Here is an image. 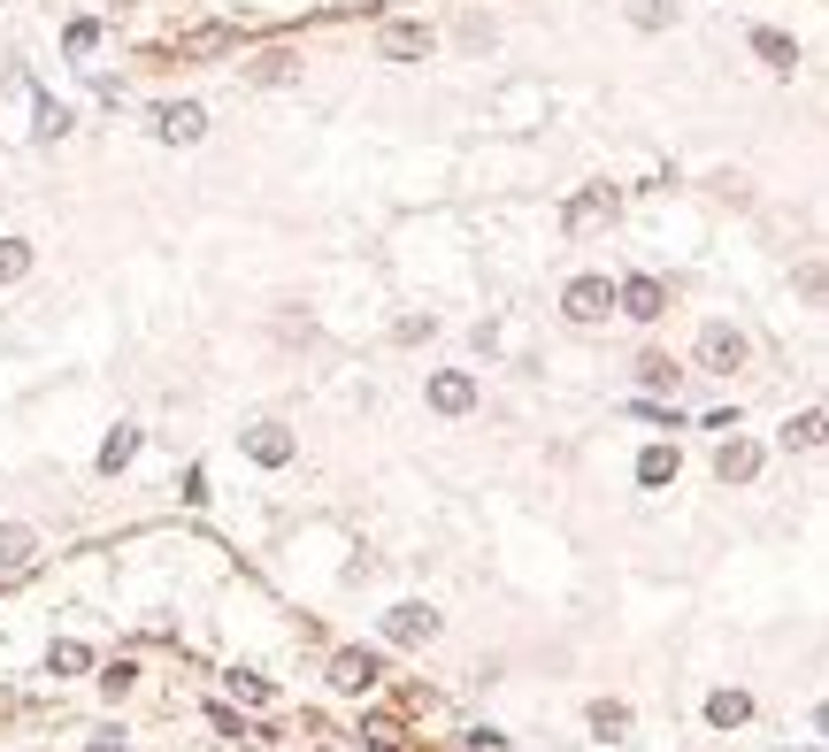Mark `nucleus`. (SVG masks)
Returning <instances> with one entry per match:
<instances>
[{"mask_svg": "<svg viewBox=\"0 0 829 752\" xmlns=\"http://www.w3.org/2000/svg\"><path fill=\"white\" fill-rule=\"evenodd\" d=\"M384 637H392V645H423V637H438V614H431V606H392V614H384Z\"/></svg>", "mask_w": 829, "mask_h": 752, "instance_id": "nucleus-6", "label": "nucleus"}, {"mask_svg": "<svg viewBox=\"0 0 829 752\" xmlns=\"http://www.w3.org/2000/svg\"><path fill=\"white\" fill-rule=\"evenodd\" d=\"M93 752H124V745H93Z\"/></svg>", "mask_w": 829, "mask_h": 752, "instance_id": "nucleus-25", "label": "nucleus"}, {"mask_svg": "<svg viewBox=\"0 0 829 752\" xmlns=\"http://www.w3.org/2000/svg\"><path fill=\"white\" fill-rule=\"evenodd\" d=\"M376 676H384V660H376V653H338V660H331V684H338V691H369Z\"/></svg>", "mask_w": 829, "mask_h": 752, "instance_id": "nucleus-10", "label": "nucleus"}, {"mask_svg": "<svg viewBox=\"0 0 829 752\" xmlns=\"http://www.w3.org/2000/svg\"><path fill=\"white\" fill-rule=\"evenodd\" d=\"M745 714H753V699H745V691H714V699H706V722H714V730H737Z\"/></svg>", "mask_w": 829, "mask_h": 752, "instance_id": "nucleus-15", "label": "nucleus"}, {"mask_svg": "<svg viewBox=\"0 0 829 752\" xmlns=\"http://www.w3.org/2000/svg\"><path fill=\"white\" fill-rule=\"evenodd\" d=\"M131 453H139V431H108V446H100V468L116 476V468H124Z\"/></svg>", "mask_w": 829, "mask_h": 752, "instance_id": "nucleus-21", "label": "nucleus"}, {"mask_svg": "<svg viewBox=\"0 0 829 752\" xmlns=\"http://www.w3.org/2000/svg\"><path fill=\"white\" fill-rule=\"evenodd\" d=\"M246 77H254V85H293V77H300V54H293V46H269V54L246 62Z\"/></svg>", "mask_w": 829, "mask_h": 752, "instance_id": "nucleus-11", "label": "nucleus"}, {"mask_svg": "<svg viewBox=\"0 0 829 752\" xmlns=\"http://www.w3.org/2000/svg\"><path fill=\"white\" fill-rule=\"evenodd\" d=\"M85 660H93V653H85V645H70V637H62V645H54V653H46V668H54V676H77V668H85Z\"/></svg>", "mask_w": 829, "mask_h": 752, "instance_id": "nucleus-22", "label": "nucleus"}, {"mask_svg": "<svg viewBox=\"0 0 829 752\" xmlns=\"http://www.w3.org/2000/svg\"><path fill=\"white\" fill-rule=\"evenodd\" d=\"M31 277V246L23 239H0V285H23Z\"/></svg>", "mask_w": 829, "mask_h": 752, "instance_id": "nucleus-17", "label": "nucleus"}, {"mask_svg": "<svg viewBox=\"0 0 829 752\" xmlns=\"http://www.w3.org/2000/svg\"><path fill=\"white\" fill-rule=\"evenodd\" d=\"M592 730H599V738H623V730H630V707H623V699H599V707H592Z\"/></svg>", "mask_w": 829, "mask_h": 752, "instance_id": "nucleus-19", "label": "nucleus"}, {"mask_svg": "<svg viewBox=\"0 0 829 752\" xmlns=\"http://www.w3.org/2000/svg\"><path fill=\"white\" fill-rule=\"evenodd\" d=\"M376 54H384V62H423V54H431V31H423V23H384Z\"/></svg>", "mask_w": 829, "mask_h": 752, "instance_id": "nucleus-7", "label": "nucleus"}, {"mask_svg": "<svg viewBox=\"0 0 829 752\" xmlns=\"http://www.w3.org/2000/svg\"><path fill=\"white\" fill-rule=\"evenodd\" d=\"M638 476H646V484H676V453L646 446V453H638Z\"/></svg>", "mask_w": 829, "mask_h": 752, "instance_id": "nucleus-20", "label": "nucleus"}, {"mask_svg": "<svg viewBox=\"0 0 829 752\" xmlns=\"http://www.w3.org/2000/svg\"><path fill=\"white\" fill-rule=\"evenodd\" d=\"M561 315H568V322H584V330H592V322H607V315H615V285H607V277H576V285L561 293Z\"/></svg>", "mask_w": 829, "mask_h": 752, "instance_id": "nucleus-2", "label": "nucleus"}, {"mask_svg": "<svg viewBox=\"0 0 829 752\" xmlns=\"http://www.w3.org/2000/svg\"><path fill=\"white\" fill-rule=\"evenodd\" d=\"M753 54L768 70H799V39H784V31H753Z\"/></svg>", "mask_w": 829, "mask_h": 752, "instance_id": "nucleus-14", "label": "nucleus"}, {"mask_svg": "<svg viewBox=\"0 0 829 752\" xmlns=\"http://www.w3.org/2000/svg\"><path fill=\"white\" fill-rule=\"evenodd\" d=\"M431 407H438V415H469V407H477V377L438 369V377H431Z\"/></svg>", "mask_w": 829, "mask_h": 752, "instance_id": "nucleus-5", "label": "nucleus"}, {"mask_svg": "<svg viewBox=\"0 0 829 752\" xmlns=\"http://www.w3.org/2000/svg\"><path fill=\"white\" fill-rule=\"evenodd\" d=\"M246 453H254L262 468H285V460H293V431H285V423H254V431H246Z\"/></svg>", "mask_w": 829, "mask_h": 752, "instance_id": "nucleus-9", "label": "nucleus"}, {"mask_svg": "<svg viewBox=\"0 0 829 752\" xmlns=\"http://www.w3.org/2000/svg\"><path fill=\"white\" fill-rule=\"evenodd\" d=\"M200 131H208V108L200 100H162L155 108V139H169V147H192Z\"/></svg>", "mask_w": 829, "mask_h": 752, "instance_id": "nucleus-3", "label": "nucleus"}, {"mask_svg": "<svg viewBox=\"0 0 829 752\" xmlns=\"http://www.w3.org/2000/svg\"><path fill=\"white\" fill-rule=\"evenodd\" d=\"M714 476H722V484H753V476H761V446L722 438V453H714Z\"/></svg>", "mask_w": 829, "mask_h": 752, "instance_id": "nucleus-8", "label": "nucleus"}, {"mask_svg": "<svg viewBox=\"0 0 829 752\" xmlns=\"http://www.w3.org/2000/svg\"><path fill=\"white\" fill-rule=\"evenodd\" d=\"M745 361H753L745 330H730V322H706V330H699V369H706V377H737Z\"/></svg>", "mask_w": 829, "mask_h": 752, "instance_id": "nucleus-1", "label": "nucleus"}, {"mask_svg": "<svg viewBox=\"0 0 829 752\" xmlns=\"http://www.w3.org/2000/svg\"><path fill=\"white\" fill-rule=\"evenodd\" d=\"M607 215H615V192H607V184H592V192H576V200H568V215H561V223H568V231H592V223H607Z\"/></svg>", "mask_w": 829, "mask_h": 752, "instance_id": "nucleus-12", "label": "nucleus"}, {"mask_svg": "<svg viewBox=\"0 0 829 752\" xmlns=\"http://www.w3.org/2000/svg\"><path fill=\"white\" fill-rule=\"evenodd\" d=\"M784 446H791V453H815V446H822V407L791 415V423H784Z\"/></svg>", "mask_w": 829, "mask_h": 752, "instance_id": "nucleus-16", "label": "nucleus"}, {"mask_svg": "<svg viewBox=\"0 0 829 752\" xmlns=\"http://www.w3.org/2000/svg\"><path fill=\"white\" fill-rule=\"evenodd\" d=\"M31 553H39V530H23V522H0V576L31 569Z\"/></svg>", "mask_w": 829, "mask_h": 752, "instance_id": "nucleus-13", "label": "nucleus"}, {"mask_svg": "<svg viewBox=\"0 0 829 752\" xmlns=\"http://www.w3.org/2000/svg\"><path fill=\"white\" fill-rule=\"evenodd\" d=\"M615 307L630 322H653V315H668V285L661 277H630V285H615Z\"/></svg>", "mask_w": 829, "mask_h": 752, "instance_id": "nucleus-4", "label": "nucleus"}, {"mask_svg": "<svg viewBox=\"0 0 829 752\" xmlns=\"http://www.w3.org/2000/svg\"><path fill=\"white\" fill-rule=\"evenodd\" d=\"M70 131V108L62 100H39V139H62Z\"/></svg>", "mask_w": 829, "mask_h": 752, "instance_id": "nucleus-24", "label": "nucleus"}, {"mask_svg": "<svg viewBox=\"0 0 829 752\" xmlns=\"http://www.w3.org/2000/svg\"><path fill=\"white\" fill-rule=\"evenodd\" d=\"M638 384H646V392H676V361H668V353H646V361H638Z\"/></svg>", "mask_w": 829, "mask_h": 752, "instance_id": "nucleus-18", "label": "nucleus"}, {"mask_svg": "<svg viewBox=\"0 0 829 752\" xmlns=\"http://www.w3.org/2000/svg\"><path fill=\"white\" fill-rule=\"evenodd\" d=\"M62 46H70V54H93V46H100V23H85V15H77V23L62 31Z\"/></svg>", "mask_w": 829, "mask_h": 752, "instance_id": "nucleus-23", "label": "nucleus"}]
</instances>
